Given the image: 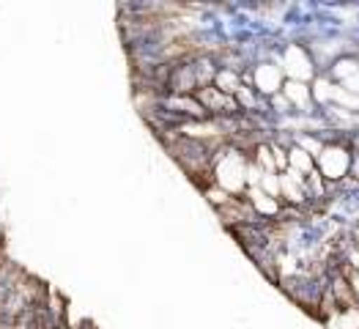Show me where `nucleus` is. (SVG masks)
I'll list each match as a JSON object with an SVG mask.
<instances>
[{"label":"nucleus","instance_id":"nucleus-20","mask_svg":"<svg viewBox=\"0 0 359 329\" xmlns=\"http://www.w3.org/2000/svg\"><path fill=\"white\" fill-rule=\"evenodd\" d=\"M351 170H354V173L359 176V159H351Z\"/></svg>","mask_w":359,"mask_h":329},{"label":"nucleus","instance_id":"nucleus-23","mask_svg":"<svg viewBox=\"0 0 359 329\" xmlns=\"http://www.w3.org/2000/svg\"><path fill=\"white\" fill-rule=\"evenodd\" d=\"M354 239H357V244H359V228H357V234H354Z\"/></svg>","mask_w":359,"mask_h":329},{"label":"nucleus","instance_id":"nucleus-19","mask_svg":"<svg viewBox=\"0 0 359 329\" xmlns=\"http://www.w3.org/2000/svg\"><path fill=\"white\" fill-rule=\"evenodd\" d=\"M348 286H351V294H354V302L359 304V274L354 280H348Z\"/></svg>","mask_w":359,"mask_h":329},{"label":"nucleus","instance_id":"nucleus-22","mask_svg":"<svg viewBox=\"0 0 359 329\" xmlns=\"http://www.w3.org/2000/svg\"><path fill=\"white\" fill-rule=\"evenodd\" d=\"M354 149H357V154H359V135L354 137Z\"/></svg>","mask_w":359,"mask_h":329},{"label":"nucleus","instance_id":"nucleus-2","mask_svg":"<svg viewBox=\"0 0 359 329\" xmlns=\"http://www.w3.org/2000/svg\"><path fill=\"white\" fill-rule=\"evenodd\" d=\"M351 170V151L346 146H327L316 156V173L330 181L343 179Z\"/></svg>","mask_w":359,"mask_h":329},{"label":"nucleus","instance_id":"nucleus-13","mask_svg":"<svg viewBox=\"0 0 359 329\" xmlns=\"http://www.w3.org/2000/svg\"><path fill=\"white\" fill-rule=\"evenodd\" d=\"M332 74H334V77H337L340 83H346L348 77H354V74H359V60H354V58H340L337 63H334Z\"/></svg>","mask_w":359,"mask_h":329},{"label":"nucleus","instance_id":"nucleus-21","mask_svg":"<svg viewBox=\"0 0 359 329\" xmlns=\"http://www.w3.org/2000/svg\"><path fill=\"white\" fill-rule=\"evenodd\" d=\"M351 261H354V264H357V269H359V253H354V258H351Z\"/></svg>","mask_w":359,"mask_h":329},{"label":"nucleus","instance_id":"nucleus-9","mask_svg":"<svg viewBox=\"0 0 359 329\" xmlns=\"http://www.w3.org/2000/svg\"><path fill=\"white\" fill-rule=\"evenodd\" d=\"M247 203H250V209L255 211V214H264V217H274V214L280 211V201L269 198V195H266L264 189H258V187H250Z\"/></svg>","mask_w":359,"mask_h":329},{"label":"nucleus","instance_id":"nucleus-1","mask_svg":"<svg viewBox=\"0 0 359 329\" xmlns=\"http://www.w3.org/2000/svg\"><path fill=\"white\" fill-rule=\"evenodd\" d=\"M247 168H250V162L241 151H222V154H217V159L211 165V184L233 198L241 189H247Z\"/></svg>","mask_w":359,"mask_h":329},{"label":"nucleus","instance_id":"nucleus-8","mask_svg":"<svg viewBox=\"0 0 359 329\" xmlns=\"http://www.w3.org/2000/svg\"><path fill=\"white\" fill-rule=\"evenodd\" d=\"M285 154H288V168H291V173H297V176L304 179V176H310V173L316 170V156H310L302 146H291Z\"/></svg>","mask_w":359,"mask_h":329},{"label":"nucleus","instance_id":"nucleus-11","mask_svg":"<svg viewBox=\"0 0 359 329\" xmlns=\"http://www.w3.org/2000/svg\"><path fill=\"white\" fill-rule=\"evenodd\" d=\"M217 90H222V93H228V96H233L236 90L241 88V77L239 72H233V69H217V74H214V83H211Z\"/></svg>","mask_w":359,"mask_h":329},{"label":"nucleus","instance_id":"nucleus-3","mask_svg":"<svg viewBox=\"0 0 359 329\" xmlns=\"http://www.w3.org/2000/svg\"><path fill=\"white\" fill-rule=\"evenodd\" d=\"M198 102H201V107L211 116H233L236 110H239V105H236V99L233 96H228V93H222V90H217L214 86H206V88L195 90L192 93Z\"/></svg>","mask_w":359,"mask_h":329},{"label":"nucleus","instance_id":"nucleus-6","mask_svg":"<svg viewBox=\"0 0 359 329\" xmlns=\"http://www.w3.org/2000/svg\"><path fill=\"white\" fill-rule=\"evenodd\" d=\"M165 107H168L170 113H179L181 119H189V121L209 119V113L201 107V102H198L195 96H176V93H170V96L165 99Z\"/></svg>","mask_w":359,"mask_h":329},{"label":"nucleus","instance_id":"nucleus-15","mask_svg":"<svg viewBox=\"0 0 359 329\" xmlns=\"http://www.w3.org/2000/svg\"><path fill=\"white\" fill-rule=\"evenodd\" d=\"M337 327H340V329H359V304H354V307H346V310H340Z\"/></svg>","mask_w":359,"mask_h":329},{"label":"nucleus","instance_id":"nucleus-14","mask_svg":"<svg viewBox=\"0 0 359 329\" xmlns=\"http://www.w3.org/2000/svg\"><path fill=\"white\" fill-rule=\"evenodd\" d=\"M255 187H258V189H264L269 198L280 201V179H277V173H261V179H258Z\"/></svg>","mask_w":359,"mask_h":329},{"label":"nucleus","instance_id":"nucleus-5","mask_svg":"<svg viewBox=\"0 0 359 329\" xmlns=\"http://www.w3.org/2000/svg\"><path fill=\"white\" fill-rule=\"evenodd\" d=\"M252 83L261 93H271L277 96V90H283V69L274 63H261L252 72Z\"/></svg>","mask_w":359,"mask_h":329},{"label":"nucleus","instance_id":"nucleus-12","mask_svg":"<svg viewBox=\"0 0 359 329\" xmlns=\"http://www.w3.org/2000/svg\"><path fill=\"white\" fill-rule=\"evenodd\" d=\"M255 168H258L261 173H277L271 146H258V149H255Z\"/></svg>","mask_w":359,"mask_h":329},{"label":"nucleus","instance_id":"nucleus-18","mask_svg":"<svg viewBox=\"0 0 359 329\" xmlns=\"http://www.w3.org/2000/svg\"><path fill=\"white\" fill-rule=\"evenodd\" d=\"M343 90H348V93H354V96H359V74H354V77H348L343 86H340Z\"/></svg>","mask_w":359,"mask_h":329},{"label":"nucleus","instance_id":"nucleus-4","mask_svg":"<svg viewBox=\"0 0 359 329\" xmlns=\"http://www.w3.org/2000/svg\"><path fill=\"white\" fill-rule=\"evenodd\" d=\"M283 72L297 80V83H307L313 77V60L307 55V50L299 44H291L285 53H283Z\"/></svg>","mask_w":359,"mask_h":329},{"label":"nucleus","instance_id":"nucleus-24","mask_svg":"<svg viewBox=\"0 0 359 329\" xmlns=\"http://www.w3.org/2000/svg\"><path fill=\"white\" fill-rule=\"evenodd\" d=\"M20 329H36V327H30V324H28V327H20Z\"/></svg>","mask_w":359,"mask_h":329},{"label":"nucleus","instance_id":"nucleus-10","mask_svg":"<svg viewBox=\"0 0 359 329\" xmlns=\"http://www.w3.org/2000/svg\"><path fill=\"white\" fill-rule=\"evenodd\" d=\"M283 96H285V102H288V105L310 107L313 90L307 88V83H297V80H288V83H283Z\"/></svg>","mask_w":359,"mask_h":329},{"label":"nucleus","instance_id":"nucleus-7","mask_svg":"<svg viewBox=\"0 0 359 329\" xmlns=\"http://www.w3.org/2000/svg\"><path fill=\"white\" fill-rule=\"evenodd\" d=\"M280 179V198L291 201V203H304L307 201V187H304V179L291 173V170H283L277 173Z\"/></svg>","mask_w":359,"mask_h":329},{"label":"nucleus","instance_id":"nucleus-17","mask_svg":"<svg viewBox=\"0 0 359 329\" xmlns=\"http://www.w3.org/2000/svg\"><path fill=\"white\" fill-rule=\"evenodd\" d=\"M233 99H236V105H239V107H252V105H255V99H252V90L247 88L244 83H241V88L233 93Z\"/></svg>","mask_w":359,"mask_h":329},{"label":"nucleus","instance_id":"nucleus-16","mask_svg":"<svg viewBox=\"0 0 359 329\" xmlns=\"http://www.w3.org/2000/svg\"><path fill=\"white\" fill-rule=\"evenodd\" d=\"M206 198H209L211 206H217V209H222V206L231 201V195H228V192H222V189H219V187H214V184L206 187Z\"/></svg>","mask_w":359,"mask_h":329}]
</instances>
